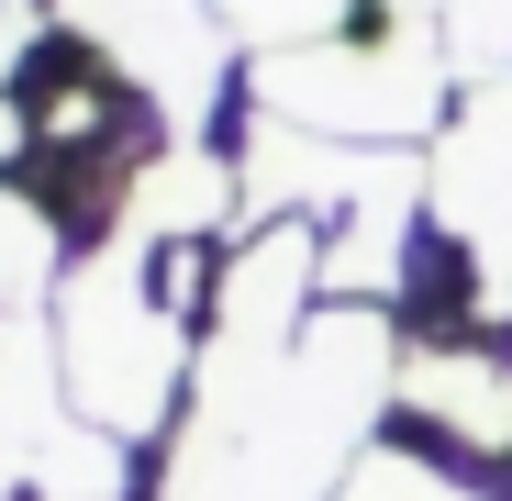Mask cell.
<instances>
[{
    "label": "cell",
    "instance_id": "1",
    "mask_svg": "<svg viewBox=\"0 0 512 501\" xmlns=\"http://www.w3.org/2000/svg\"><path fill=\"white\" fill-rule=\"evenodd\" d=\"M390 390L401 346L368 301H323L279 357H201V412L179 424L156 501H334Z\"/></svg>",
    "mask_w": 512,
    "mask_h": 501
},
{
    "label": "cell",
    "instance_id": "2",
    "mask_svg": "<svg viewBox=\"0 0 512 501\" xmlns=\"http://www.w3.org/2000/svg\"><path fill=\"white\" fill-rule=\"evenodd\" d=\"M56 368H67V401L78 424H101L112 446L156 435L190 390V334H179V301L145 290V245L112 234L101 257H78L67 290H56Z\"/></svg>",
    "mask_w": 512,
    "mask_h": 501
},
{
    "label": "cell",
    "instance_id": "3",
    "mask_svg": "<svg viewBox=\"0 0 512 501\" xmlns=\"http://www.w3.org/2000/svg\"><path fill=\"white\" fill-rule=\"evenodd\" d=\"M256 112L334 134V145H412L446 123V45H435V23H401V12H390V34L279 45V56H256Z\"/></svg>",
    "mask_w": 512,
    "mask_h": 501
},
{
    "label": "cell",
    "instance_id": "4",
    "mask_svg": "<svg viewBox=\"0 0 512 501\" xmlns=\"http://www.w3.org/2000/svg\"><path fill=\"white\" fill-rule=\"evenodd\" d=\"M56 23L78 34V56H101L112 90H134L179 145H201L234 67V34L212 0H56Z\"/></svg>",
    "mask_w": 512,
    "mask_h": 501
},
{
    "label": "cell",
    "instance_id": "5",
    "mask_svg": "<svg viewBox=\"0 0 512 501\" xmlns=\"http://www.w3.org/2000/svg\"><path fill=\"white\" fill-rule=\"evenodd\" d=\"M123 501V446L101 424H78L56 334L34 312H0V501Z\"/></svg>",
    "mask_w": 512,
    "mask_h": 501
},
{
    "label": "cell",
    "instance_id": "6",
    "mask_svg": "<svg viewBox=\"0 0 512 501\" xmlns=\"http://www.w3.org/2000/svg\"><path fill=\"white\" fill-rule=\"evenodd\" d=\"M435 223L468 257V301L512 312V78H490L435 134Z\"/></svg>",
    "mask_w": 512,
    "mask_h": 501
},
{
    "label": "cell",
    "instance_id": "7",
    "mask_svg": "<svg viewBox=\"0 0 512 501\" xmlns=\"http://www.w3.org/2000/svg\"><path fill=\"white\" fill-rule=\"evenodd\" d=\"M312 290H323V223H256L223 257L212 357H279V346H301Z\"/></svg>",
    "mask_w": 512,
    "mask_h": 501
},
{
    "label": "cell",
    "instance_id": "8",
    "mask_svg": "<svg viewBox=\"0 0 512 501\" xmlns=\"http://www.w3.org/2000/svg\"><path fill=\"white\" fill-rule=\"evenodd\" d=\"M401 412H423L435 435H457L479 457H512V368L490 346H423V357H401Z\"/></svg>",
    "mask_w": 512,
    "mask_h": 501
},
{
    "label": "cell",
    "instance_id": "9",
    "mask_svg": "<svg viewBox=\"0 0 512 501\" xmlns=\"http://www.w3.org/2000/svg\"><path fill=\"white\" fill-rule=\"evenodd\" d=\"M223 212H245V179L212 156V145H156L123 190V234L134 245H201L223 234Z\"/></svg>",
    "mask_w": 512,
    "mask_h": 501
},
{
    "label": "cell",
    "instance_id": "10",
    "mask_svg": "<svg viewBox=\"0 0 512 501\" xmlns=\"http://www.w3.org/2000/svg\"><path fill=\"white\" fill-rule=\"evenodd\" d=\"M45 290H67L56 279V223L23 190H0V312H45Z\"/></svg>",
    "mask_w": 512,
    "mask_h": 501
},
{
    "label": "cell",
    "instance_id": "11",
    "mask_svg": "<svg viewBox=\"0 0 512 501\" xmlns=\"http://www.w3.org/2000/svg\"><path fill=\"white\" fill-rule=\"evenodd\" d=\"M435 45H446V67L479 78V90L512 78V0H435Z\"/></svg>",
    "mask_w": 512,
    "mask_h": 501
},
{
    "label": "cell",
    "instance_id": "12",
    "mask_svg": "<svg viewBox=\"0 0 512 501\" xmlns=\"http://www.w3.org/2000/svg\"><path fill=\"white\" fill-rule=\"evenodd\" d=\"M223 34H245L256 56H279V45H323L334 23H346V0H212Z\"/></svg>",
    "mask_w": 512,
    "mask_h": 501
},
{
    "label": "cell",
    "instance_id": "13",
    "mask_svg": "<svg viewBox=\"0 0 512 501\" xmlns=\"http://www.w3.org/2000/svg\"><path fill=\"white\" fill-rule=\"evenodd\" d=\"M334 501H468L446 468H423V457H357V479L334 490Z\"/></svg>",
    "mask_w": 512,
    "mask_h": 501
},
{
    "label": "cell",
    "instance_id": "14",
    "mask_svg": "<svg viewBox=\"0 0 512 501\" xmlns=\"http://www.w3.org/2000/svg\"><path fill=\"white\" fill-rule=\"evenodd\" d=\"M0 156H23V112L12 101H0Z\"/></svg>",
    "mask_w": 512,
    "mask_h": 501
}]
</instances>
